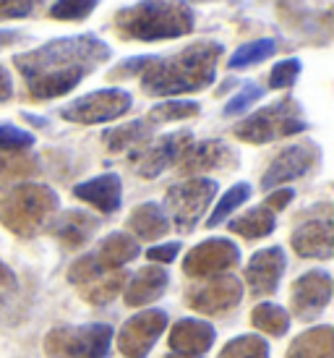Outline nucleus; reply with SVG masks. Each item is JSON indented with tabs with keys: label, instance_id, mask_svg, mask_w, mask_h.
<instances>
[{
	"label": "nucleus",
	"instance_id": "nucleus-35",
	"mask_svg": "<svg viewBox=\"0 0 334 358\" xmlns=\"http://www.w3.org/2000/svg\"><path fill=\"white\" fill-rule=\"evenodd\" d=\"M99 6V0H55L50 6V19L55 21H84L92 16V10Z\"/></svg>",
	"mask_w": 334,
	"mask_h": 358
},
{
	"label": "nucleus",
	"instance_id": "nucleus-47",
	"mask_svg": "<svg viewBox=\"0 0 334 358\" xmlns=\"http://www.w3.org/2000/svg\"><path fill=\"white\" fill-rule=\"evenodd\" d=\"M165 358H198V356H180V353H173V356H165Z\"/></svg>",
	"mask_w": 334,
	"mask_h": 358
},
{
	"label": "nucleus",
	"instance_id": "nucleus-44",
	"mask_svg": "<svg viewBox=\"0 0 334 358\" xmlns=\"http://www.w3.org/2000/svg\"><path fill=\"white\" fill-rule=\"evenodd\" d=\"M10 94H13V79L8 71L0 66V102L10 100Z\"/></svg>",
	"mask_w": 334,
	"mask_h": 358
},
{
	"label": "nucleus",
	"instance_id": "nucleus-21",
	"mask_svg": "<svg viewBox=\"0 0 334 358\" xmlns=\"http://www.w3.org/2000/svg\"><path fill=\"white\" fill-rule=\"evenodd\" d=\"M167 280H170V275L162 267L138 269L136 275L128 280L126 288H123L126 306H147L152 301L162 299V293L167 290Z\"/></svg>",
	"mask_w": 334,
	"mask_h": 358
},
{
	"label": "nucleus",
	"instance_id": "nucleus-24",
	"mask_svg": "<svg viewBox=\"0 0 334 358\" xmlns=\"http://www.w3.org/2000/svg\"><path fill=\"white\" fill-rule=\"evenodd\" d=\"M152 123L147 118L141 120H131L126 126H118V129H110L102 134V141L110 152H136L141 150L149 139H152Z\"/></svg>",
	"mask_w": 334,
	"mask_h": 358
},
{
	"label": "nucleus",
	"instance_id": "nucleus-9",
	"mask_svg": "<svg viewBox=\"0 0 334 358\" xmlns=\"http://www.w3.org/2000/svg\"><path fill=\"white\" fill-rule=\"evenodd\" d=\"M191 144H194L191 131H175V134L159 136L154 141H147L141 150L131 152V168L136 170V176L141 178H157L170 165L180 162Z\"/></svg>",
	"mask_w": 334,
	"mask_h": 358
},
{
	"label": "nucleus",
	"instance_id": "nucleus-11",
	"mask_svg": "<svg viewBox=\"0 0 334 358\" xmlns=\"http://www.w3.org/2000/svg\"><path fill=\"white\" fill-rule=\"evenodd\" d=\"M240 262V251L233 241L227 238H209L198 243L188 251L183 259V272L194 280L215 278V275H225Z\"/></svg>",
	"mask_w": 334,
	"mask_h": 358
},
{
	"label": "nucleus",
	"instance_id": "nucleus-8",
	"mask_svg": "<svg viewBox=\"0 0 334 358\" xmlns=\"http://www.w3.org/2000/svg\"><path fill=\"white\" fill-rule=\"evenodd\" d=\"M133 105V97L126 90H97L89 92L79 100L68 102L60 108V118L68 123H81V126H97V123H110L115 118H123Z\"/></svg>",
	"mask_w": 334,
	"mask_h": 358
},
{
	"label": "nucleus",
	"instance_id": "nucleus-7",
	"mask_svg": "<svg viewBox=\"0 0 334 358\" xmlns=\"http://www.w3.org/2000/svg\"><path fill=\"white\" fill-rule=\"evenodd\" d=\"M138 257V243L133 236L126 233H110L108 238L99 243L92 254H84L76 259L68 269V280L73 285H87L92 280L118 272L120 267H126L128 262H133Z\"/></svg>",
	"mask_w": 334,
	"mask_h": 358
},
{
	"label": "nucleus",
	"instance_id": "nucleus-25",
	"mask_svg": "<svg viewBox=\"0 0 334 358\" xmlns=\"http://www.w3.org/2000/svg\"><path fill=\"white\" fill-rule=\"evenodd\" d=\"M227 228H230V233L240 236V238L259 241V238H266V236L275 233L277 220H275V212H269L266 207H254V209H248L246 215L230 220Z\"/></svg>",
	"mask_w": 334,
	"mask_h": 358
},
{
	"label": "nucleus",
	"instance_id": "nucleus-46",
	"mask_svg": "<svg viewBox=\"0 0 334 358\" xmlns=\"http://www.w3.org/2000/svg\"><path fill=\"white\" fill-rule=\"evenodd\" d=\"M24 118H29L34 126H48V120L45 118H37V115H24Z\"/></svg>",
	"mask_w": 334,
	"mask_h": 358
},
{
	"label": "nucleus",
	"instance_id": "nucleus-2",
	"mask_svg": "<svg viewBox=\"0 0 334 358\" xmlns=\"http://www.w3.org/2000/svg\"><path fill=\"white\" fill-rule=\"evenodd\" d=\"M222 52L225 48L219 42L201 40L173 55H154L141 73V90L149 97H177L207 90L217 76V63Z\"/></svg>",
	"mask_w": 334,
	"mask_h": 358
},
{
	"label": "nucleus",
	"instance_id": "nucleus-19",
	"mask_svg": "<svg viewBox=\"0 0 334 358\" xmlns=\"http://www.w3.org/2000/svg\"><path fill=\"white\" fill-rule=\"evenodd\" d=\"M97 228H99V220L94 217V215H89L84 209H66V212L52 222L50 233L55 236V241H58L63 249L76 251L97 233Z\"/></svg>",
	"mask_w": 334,
	"mask_h": 358
},
{
	"label": "nucleus",
	"instance_id": "nucleus-15",
	"mask_svg": "<svg viewBox=\"0 0 334 358\" xmlns=\"http://www.w3.org/2000/svg\"><path fill=\"white\" fill-rule=\"evenodd\" d=\"M238 165V152L222 139H207L191 144L186 155L177 162V170L183 176H196V173H212V170H227Z\"/></svg>",
	"mask_w": 334,
	"mask_h": 358
},
{
	"label": "nucleus",
	"instance_id": "nucleus-31",
	"mask_svg": "<svg viewBox=\"0 0 334 358\" xmlns=\"http://www.w3.org/2000/svg\"><path fill=\"white\" fill-rule=\"evenodd\" d=\"M112 327L110 324H87L81 327V350L79 358H108Z\"/></svg>",
	"mask_w": 334,
	"mask_h": 358
},
{
	"label": "nucleus",
	"instance_id": "nucleus-32",
	"mask_svg": "<svg viewBox=\"0 0 334 358\" xmlns=\"http://www.w3.org/2000/svg\"><path fill=\"white\" fill-rule=\"evenodd\" d=\"M251 194H254V189H251V183H235V186H230V191L227 194H222V199L217 201L215 212L209 215L207 225L209 228H217V225H222L233 212H235L240 204H246L248 199H251Z\"/></svg>",
	"mask_w": 334,
	"mask_h": 358
},
{
	"label": "nucleus",
	"instance_id": "nucleus-1",
	"mask_svg": "<svg viewBox=\"0 0 334 358\" xmlns=\"http://www.w3.org/2000/svg\"><path fill=\"white\" fill-rule=\"evenodd\" d=\"M110 58V45L97 34H76L58 37L29 52L13 55V66L19 69L27 94L34 102L55 100L79 87Z\"/></svg>",
	"mask_w": 334,
	"mask_h": 358
},
{
	"label": "nucleus",
	"instance_id": "nucleus-45",
	"mask_svg": "<svg viewBox=\"0 0 334 358\" xmlns=\"http://www.w3.org/2000/svg\"><path fill=\"white\" fill-rule=\"evenodd\" d=\"M24 40V34L16 29H0V50L3 48H10V45H16V42Z\"/></svg>",
	"mask_w": 334,
	"mask_h": 358
},
{
	"label": "nucleus",
	"instance_id": "nucleus-37",
	"mask_svg": "<svg viewBox=\"0 0 334 358\" xmlns=\"http://www.w3.org/2000/svg\"><path fill=\"white\" fill-rule=\"evenodd\" d=\"M300 60L298 58H287V60H279L275 69L269 71V90H287V87H293L298 76H300Z\"/></svg>",
	"mask_w": 334,
	"mask_h": 358
},
{
	"label": "nucleus",
	"instance_id": "nucleus-42",
	"mask_svg": "<svg viewBox=\"0 0 334 358\" xmlns=\"http://www.w3.org/2000/svg\"><path fill=\"white\" fill-rule=\"evenodd\" d=\"M295 191L293 189H279V191H272L269 196H266L264 207L269 209V212H279V209H285L290 201H293Z\"/></svg>",
	"mask_w": 334,
	"mask_h": 358
},
{
	"label": "nucleus",
	"instance_id": "nucleus-39",
	"mask_svg": "<svg viewBox=\"0 0 334 358\" xmlns=\"http://www.w3.org/2000/svg\"><path fill=\"white\" fill-rule=\"evenodd\" d=\"M45 0H0V19H29Z\"/></svg>",
	"mask_w": 334,
	"mask_h": 358
},
{
	"label": "nucleus",
	"instance_id": "nucleus-40",
	"mask_svg": "<svg viewBox=\"0 0 334 358\" xmlns=\"http://www.w3.org/2000/svg\"><path fill=\"white\" fill-rule=\"evenodd\" d=\"M154 60V55H136V58H128L123 60V63H118L115 69L108 73V79L112 81H120V79H131V76H141L144 71H147V66Z\"/></svg>",
	"mask_w": 334,
	"mask_h": 358
},
{
	"label": "nucleus",
	"instance_id": "nucleus-20",
	"mask_svg": "<svg viewBox=\"0 0 334 358\" xmlns=\"http://www.w3.org/2000/svg\"><path fill=\"white\" fill-rule=\"evenodd\" d=\"M215 343V327L201 319H180L170 332V348L180 356H201Z\"/></svg>",
	"mask_w": 334,
	"mask_h": 358
},
{
	"label": "nucleus",
	"instance_id": "nucleus-43",
	"mask_svg": "<svg viewBox=\"0 0 334 358\" xmlns=\"http://www.w3.org/2000/svg\"><path fill=\"white\" fill-rule=\"evenodd\" d=\"M13 288H16V278H13V272L0 262V296L10 293Z\"/></svg>",
	"mask_w": 334,
	"mask_h": 358
},
{
	"label": "nucleus",
	"instance_id": "nucleus-41",
	"mask_svg": "<svg viewBox=\"0 0 334 358\" xmlns=\"http://www.w3.org/2000/svg\"><path fill=\"white\" fill-rule=\"evenodd\" d=\"M177 251H180V243H177V241H170V243H162V246L149 249L147 259H152V262H162V264H170V262L177 257Z\"/></svg>",
	"mask_w": 334,
	"mask_h": 358
},
{
	"label": "nucleus",
	"instance_id": "nucleus-27",
	"mask_svg": "<svg viewBox=\"0 0 334 358\" xmlns=\"http://www.w3.org/2000/svg\"><path fill=\"white\" fill-rule=\"evenodd\" d=\"M81 350V327H55L45 338L48 358H79Z\"/></svg>",
	"mask_w": 334,
	"mask_h": 358
},
{
	"label": "nucleus",
	"instance_id": "nucleus-26",
	"mask_svg": "<svg viewBox=\"0 0 334 358\" xmlns=\"http://www.w3.org/2000/svg\"><path fill=\"white\" fill-rule=\"evenodd\" d=\"M40 162L27 152H0V191L19 186L27 178L37 176Z\"/></svg>",
	"mask_w": 334,
	"mask_h": 358
},
{
	"label": "nucleus",
	"instance_id": "nucleus-3",
	"mask_svg": "<svg viewBox=\"0 0 334 358\" xmlns=\"http://www.w3.org/2000/svg\"><path fill=\"white\" fill-rule=\"evenodd\" d=\"M112 27L120 40H177L194 31L196 13L188 6V0H138L115 13Z\"/></svg>",
	"mask_w": 334,
	"mask_h": 358
},
{
	"label": "nucleus",
	"instance_id": "nucleus-16",
	"mask_svg": "<svg viewBox=\"0 0 334 358\" xmlns=\"http://www.w3.org/2000/svg\"><path fill=\"white\" fill-rule=\"evenodd\" d=\"M282 272H285V251L279 246L256 251L246 264V285L251 290V296H256V299L272 296L279 285Z\"/></svg>",
	"mask_w": 334,
	"mask_h": 358
},
{
	"label": "nucleus",
	"instance_id": "nucleus-14",
	"mask_svg": "<svg viewBox=\"0 0 334 358\" xmlns=\"http://www.w3.org/2000/svg\"><path fill=\"white\" fill-rule=\"evenodd\" d=\"M316 159H319V150H316L314 144H308V141H300V144L279 150V155L269 162L264 178H261V189L275 191L282 183L303 178L305 173L316 165Z\"/></svg>",
	"mask_w": 334,
	"mask_h": 358
},
{
	"label": "nucleus",
	"instance_id": "nucleus-13",
	"mask_svg": "<svg viewBox=\"0 0 334 358\" xmlns=\"http://www.w3.org/2000/svg\"><path fill=\"white\" fill-rule=\"evenodd\" d=\"M329 299H332V278L324 269L305 272L303 278L295 280L290 290V306L300 322H311L319 317L329 306Z\"/></svg>",
	"mask_w": 334,
	"mask_h": 358
},
{
	"label": "nucleus",
	"instance_id": "nucleus-4",
	"mask_svg": "<svg viewBox=\"0 0 334 358\" xmlns=\"http://www.w3.org/2000/svg\"><path fill=\"white\" fill-rule=\"evenodd\" d=\"M58 212V194L42 183H19L0 199V222L19 238H34Z\"/></svg>",
	"mask_w": 334,
	"mask_h": 358
},
{
	"label": "nucleus",
	"instance_id": "nucleus-6",
	"mask_svg": "<svg viewBox=\"0 0 334 358\" xmlns=\"http://www.w3.org/2000/svg\"><path fill=\"white\" fill-rule=\"evenodd\" d=\"M217 196V180L212 178H186L173 183L165 194V215L173 220L177 233H194L209 204Z\"/></svg>",
	"mask_w": 334,
	"mask_h": 358
},
{
	"label": "nucleus",
	"instance_id": "nucleus-29",
	"mask_svg": "<svg viewBox=\"0 0 334 358\" xmlns=\"http://www.w3.org/2000/svg\"><path fill=\"white\" fill-rule=\"evenodd\" d=\"M251 322H254L256 329H261L272 338H282L290 327V314H287L282 306L277 303H259L251 314Z\"/></svg>",
	"mask_w": 334,
	"mask_h": 358
},
{
	"label": "nucleus",
	"instance_id": "nucleus-12",
	"mask_svg": "<svg viewBox=\"0 0 334 358\" xmlns=\"http://www.w3.org/2000/svg\"><path fill=\"white\" fill-rule=\"evenodd\" d=\"M167 311L162 308H149L136 317H131L120 327L118 335V350L126 358H144L149 350L154 348L159 335L167 329Z\"/></svg>",
	"mask_w": 334,
	"mask_h": 358
},
{
	"label": "nucleus",
	"instance_id": "nucleus-5",
	"mask_svg": "<svg viewBox=\"0 0 334 358\" xmlns=\"http://www.w3.org/2000/svg\"><path fill=\"white\" fill-rule=\"evenodd\" d=\"M305 129H308V123L303 120L300 105L293 97H282V100L256 110L248 118L235 123L233 134H235V139L248 141V144H269V141L295 136Z\"/></svg>",
	"mask_w": 334,
	"mask_h": 358
},
{
	"label": "nucleus",
	"instance_id": "nucleus-36",
	"mask_svg": "<svg viewBox=\"0 0 334 358\" xmlns=\"http://www.w3.org/2000/svg\"><path fill=\"white\" fill-rule=\"evenodd\" d=\"M29 147H34V136L29 131L0 123V152H27Z\"/></svg>",
	"mask_w": 334,
	"mask_h": 358
},
{
	"label": "nucleus",
	"instance_id": "nucleus-23",
	"mask_svg": "<svg viewBox=\"0 0 334 358\" xmlns=\"http://www.w3.org/2000/svg\"><path fill=\"white\" fill-rule=\"evenodd\" d=\"M287 358H334V329L321 324L298 335L287 348Z\"/></svg>",
	"mask_w": 334,
	"mask_h": 358
},
{
	"label": "nucleus",
	"instance_id": "nucleus-18",
	"mask_svg": "<svg viewBox=\"0 0 334 358\" xmlns=\"http://www.w3.org/2000/svg\"><path fill=\"white\" fill-rule=\"evenodd\" d=\"M73 196L79 201L92 204L102 215H112V212H118L120 201H123V180L115 173H105V176L89 178L84 183H76Z\"/></svg>",
	"mask_w": 334,
	"mask_h": 358
},
{
	"label": "nucleus",
	"instance_id": "nucleus-33",
	"mask_svg": "<svg viewBox=\"0 0 334 358\" xmlns=\"http://www.w3.org/2000/svg\"><path fill=\"white\" fill-rule=\"evenodd\" d=\"M198 110H201V105L194 100H167L149 110L147 120L152 126H157V123H173V120L194 118V115H198Z\"/></svg>",
	"mask_w": 334,
	"mask_h": 358
},
{
	"label": "nucleus",
	"instance_id": "nucleus-34",
	"mask_svg": "<svg viewBox=\"0 0 334 358\" xmlns=\"http://www.w3.org/2000/svg\"><path fill=\"white\" fill-rule=\"evenodd\" d=\"M219 358H269V345L256 335H240L227 343Z\"/></svg>",
	"mask_w": 334,
	"mask_h": 358
},
{
	"label": "nucleus",
	"instance_id": "nucleus-38",
	"mask_svg": "<svg viewBox=\"0 0 334 358\" xmlns=\"http://www.w3.org/2000/svg\"><path fill=\"white\" fill-rule=\"evenodd\" d=\"M264 97V90L259 87V84H243V90L238 92L235 97H230V102L225 105V113L227 118L230 115H238V113H246V110H251V105H254L256 100H261Z\"/></svg>",
	"mask_w": 334,
	"mask_h": 358
},
{
	"label": "nucleus",
	"instance_id": "nucleus-22",
	"mask_svg": "<svg viewBox=\"0 0 334 358\" xmlns=\"http://www.w3.org/2000/svg\"><path fill=\"white\" fill-rule=\"evenodd\" d=\"M128 230L141 241H157L167 236L170 230V220H167L165 209L157 201H144L133 207L131 217H128Z\"/></svg>",
	"mask_w": 334,
	"mask_h": 358
},
{
	"label": "nucleus",
	"instance_id": "nucleus-10",
	"mask_svg": "<svg viewBox=\"0 0 334 358\" xmlns=\"http://www.w3.org/2000/svg\"><path fill=\"white\" fill-rule=\"evenodd\" d=\"M243 299V285L240 280L233 278L230 272L225 275H215V278H204L194 282L186 290V303L194 311L217 317V314H227L230 308H235Z\"/></svg>",
	"mask_w": 334,
	"mask_h": 358
},
{
	"label": "nucleus",
	"instance_id": "nucleus-28",
	"mask_svg": "<svg viewBox=\"0 0 334 358\" xmlns=\"http://www.w3.org/2000/svg\"><path fill=\"white\" fill-rule=\"evenodd\" d=\"M126 278L123 272H110V275H102V278L92 280L87 285H81V296L84 301L94 303V306H102V303H110V301L118 296L120 290L126 288Z\"/></svg>",
	"mask_w": 334,
	"mask_h": 358
},
{
	"label": "nucleus",
	"instance_id": "nucleus-17",
	"mask_svg": "<svg viewBox=\"0 0 334 358\" xmlns=\"http://www.w3.org/2000/svg\"><path fill=\"white\" fill-rule=\"evenodd\" d=\"M293 249L303 259H332L334 254V222L326 212L324 217H314L300 222L293 230Z\"/></svg>",
	"mask_w": 334,
	"mask_h": 358
},
{
	"label": "nucleus",
	"instance_id": "nucleus-30",
	"mask_svg": "<svg viewBox=\"0 0 334 358\" xmlns=\"http://www.w3.org/2000/svg\"><path fill=\"white\" fill-rule=\"evenodd\" d=\"M277 50L275 40H269V37H264V40H254V42H246V45H240L233 55H230V60H227V69H251V66H259V63H264L266 58H272Z\"/></svg>",
	"mask_w": 334,
	"mask_h": 358
}]
</instances>
